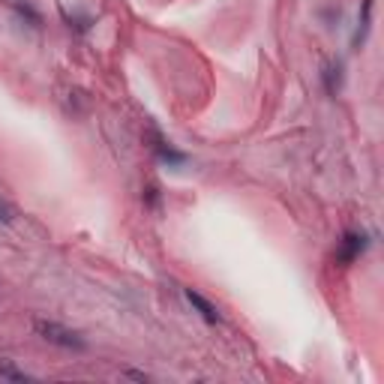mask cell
Instances as JSON below:
<instances>
[{
	"label": "cell",
	"instance_id": "1",
	"mask_svg": "<svg viewBox=\"0 0 384 384\" xmlns=\"http://www.w3.org/2000/svg\"><path fill=\"white\" fill-rule=\"evenodd\" d=\"M30 327H33V334L40 339H45L48 345H57V349H63V351H84L87 349V342H84L81 334H75L72 327L55 322V318H40L36 315V318H30Z\"/></svg>",
	"mask_w": 384,
	"mask_h": 384
},
{
	"label": "cell",
	"instance_id": "2",
	"mask_svg": "<svg viewBox=\"0 0 384 384\" xmlns=\"http://www.w3.org/2000/svg\"><path fill=\"white\" fill-rule=\"evenodd\" d=\"M366 247H369V237L363 232H345L342 240H339V247H337V261L342 267H349L366 252Z\"/></svg>",
	"mask_w": 384,
	"mask_h": 384
},
{
	"label": "cell",
	"instance_id": "3",
	"mask_svg": "<svg viewBox=\"0 0 384 384\" xmlns=\"http://www.w3.org/2000/svg\"><path fill=\"white\" fill-rule=\"evenodd\" d=\"M183 294H186L189 306H192V310H196L208 324H220V322H222V315H220V310H216V303H210L201 291H196V288H183Z\"/></svg>",
	"mask_w": 384,
	"mask_h": 384
},
{
	"label": "cell",
	"instance_id": "4",
	"mask_svg": "<svg viewBox=\"0 0 384 384\" xmlns=\"http://www.w3.org/2000/svg\"><path fill=\"white\" fill-rule=\"evenodd\" d=\"M322 81H324V91H327L330 96H337V94L342 91V63H339V60H324Z\"/></svg>",
	"mask_w": 384,
	"mask_h": 384
},
{
	"label": "cell",
	"instance_id": "5",
	"mask_svg": "<svg viewBox=\"0 0 384 384\" xmlns=\"http://www.w3.org/2000/svg\"><path fill=\"white\" fill-rule=\"evenodd\" d=\"M373 4H375V0H363V4H361V18H357V30H354V40H351L354 48H361L366 43L369 24H373Z\"/></svg>",
	"mask_w": 384,
	"mask_h": 384
},
{
	"label": "cell",
	"instance_id": "6",
	"mask_svg": "<svg viewBox=\"0 0 384 384\" xmlns=\"http://www.w3.org/2000/svg\"><path fill=\"white\" fill-rule=\"evenodd\" d=\"M157 157H159L165 165H183V162H186V153L174 150L171 145H165V142H159V145H157Z\"/></svg>",
	"mask_w": 384,
	"mask_h": 384
},
{
	"label": "cell",
	"instance_id": "7",
	"mask_svg": "<svg viewBox=\"0 0 384 384\" xmlns=\"http://www.w3.org/2000/svg\"><path fill=\"white\" fill-rule=\"evenodd\" d=\"M0 378H6V381H30V375L21 373V369L12 361H6V357H0Z\"/></svg>",
	"mask_w": 384,
	"mask_h": 384
},
{
	"label": "cell",
	"instance_id": "8",
	"mask_svg": "<svg viewBox=\"0 0 384 384\" xmlns=\"http://www.w3.org/2000/svg\"><path fill=\"white\" fill-rule=\"evenodd\" d=\"M16 12H18L21 18H28L30 24H40V21H43V18H40V12H36V9L30 6V4H21V0H18V4H16Z\"/></svg>",
	"mask_w": 384,
	"mask_h": 384
},
{
	"label": "cell",
	"instance_id": "9",
	"mask_svg": "<svg viewBox=\"0 0 384 384\" xmlns=\"http://www.w3.org/2000/svg\"><path fill=\"white\" fill-rule=\"evenodd\" d=\"M12 220H16V208H12L9 201L0 198V225H9Z\"/></svg>",
	"mask_w": 384,
	"mask_h": 384
},
{
	"label": "cell",
	"instance_id": "10",
	"mask_svg": "<svg viewBox=\"0 0 384 384\" xmlns=\"http://www.w3.org/2000/svg\"><path fill=\"white\" fill-rule=\"evenodd\" d=\"M123 375H126V378H132V381H147V375H145V373H138V369H123Z\"/></svg>",
	"mask_w": 384,
	"mask_h": 384
},
{
	"label": "cell",
	"instance_id": "11",
	"mask_svg": "<svg viewBox=\"0 0 384 384\" xmlns=\"http://www.w3.org/2000/svg\"><path fill=\"white\" fill-rule=\"evenodd\" d=\"M157 198H159L157 186H147V204H150V208H157Z\"/></svg>",
	"mask_w": 384,
	"mask_h": 384
}]
</instances>
